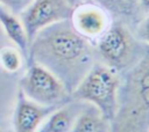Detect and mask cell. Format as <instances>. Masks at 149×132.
<instances>
[{"instance_id":"6da1fadb","label":"cell","mask_w":149,"mask_h":132,"mask_svg":"<svg viewBox=\"0 0 149 132\" xmlns=\"http://www.w3.org/2000/svg\"><path fill=\"white\" fill-rule=\"evenodd\" d=\"M30 44L33 60L52 71L70 93L94 65L92 43L80 36L69 20L47 27Z\"/></svg>"},{"instance_id":"7a4b0ae2","label":"cell","mask_w":149,"mask_h":132,"mask_svg":"<svg viewBox=\"0 0 149 132\" xmlns=\"http://www.w3.org/2000/svg\"><path fill=\"white\" fill-rule=\"evenodd\" d=\"M149 131V46L125 73L111 132Z\"/></svg>"},{"instance_id":"3957f363","label":"cell","mask_w":149,"mask_h":132,"mask_svg":"<svg viewBox=\"0 0 149 132\" xmlns=\"http://www.w3.org/2000/svg\"><path fill=\"white\" fill-rule=\"evenodd\" d=\"M121 80L120 72L94 64L72 89L70 98L93 105L111 122L118 110Z\"/></svg>"},{"instance_id":"277c9868","label":"cell","mask_w":149,"mask_h":132,"mask_svg":"<svg viewBox=\"0 0 149 132\" xmlns=\"http://www.w3.org/2000/svg\"><path fill=\"white\" fill-rule=\"evenodd\" d=\"M93 45L101 64L121 73L129 69L146 50L122 21L112 22Z\"/></svg>"},{"instance_id":"5b68a950","label":"cell","mask_w":149,"mask_h":132,"mask_svg":"<svg viewBox=\"0 0 149 132\" xmlns=\"http://www.w3.org/2000/svg\"><path fill=\"white\" fill-rule=\"evenodd\" d=\"M20 90L33 102L45 107H59L70 98L64 82L48 67L33 59L21 80Z\"/></svg>"},{"instance_id":"8992f818","label":"cell","mask_w":149,"mask_h":132,"mask_svg":"<svg viewBox=\"0 0 149 132\" xmlns=\"http://www.w3.org/2000/svg\"><path fill=\"white\" fill-rule=\"evenodd\" d=\"M72 9L69 0H31L21 12V22L29 43L47 27L70 20Z\"/></svg>"},{"instance_id":"52a82bcc","label":"cell","mask_w":149,"mask_h":132,"mask_svg":"<svg viewBox=\"0 0 149 132\" xmlns=\"http://www.w3.org/2000/svg\"><path fill=\"white\" fill-rule=\"evenodd\" d=\"M69 21L80 36L94 44L111 25L112 17L94 1H84L73 6Z\"/></svg>"},{"instance_id":"ba28073f","label":"cell","mask_w":149,"mask_h":132,"mask_svg":"<svg viewBox=\"0 0 149 132\" xmlns=\"http://www.w3.org/2000/svg\"><path fill=\"white\" fill-rule=\"evenodd\" d=\"M56 108L35 103L19 90L13 117L14 132H36L47 116Z\"/></svg>"},{"instance_id":"9c48e42d","label":"cell","mask_w":149,"mask_h":132,"mask_svg":"<svg viewBox=\"0 0 149 132\" xmlns=\"http://www.w3.org/2000/svg\"><path fill=\"white\" fill-rule=\"evenodd\" d=\"M70 132H111V122L97 108L86 104L77 113Z\"/></svg>"},{"instance_id":"30bf717a","label":"cell","mask_w":149,"mask_h":132,"mask_svg":"<svg viewBox=\"0 0 149 132\" xmlns=\"http://www.w3.org/2000/svg\"><path fill=\"white\" fill-rule=\"evenodd\" d=\"M0 24L7 35V37L14 43V45L22 52L24 57L28 56L29 41L24 30V27L20 19L15 16L12 12L0 5Z\"/></svg>"},{"instance_id":"8fae6325","label":"cell","mask_w":149,"mask_h":132,"mask_svg":"<svg viewBox=\"0 0 149 132\" xmlns=\"http://www.w3.org/2000/svg\"><path fill=\"white\" fill-rule=\"evenodd\" d=\"M78 112L72 104H62L47 116L36 132H70Z\"/></svg>"},{"instance_id":"7c38bea8","label":"cell","mask_w":149,"mask_h":132,"mask_svg":"<svg viewBox=\"0 0 149 132\" xmlns=\"http://www.w3.org/2000/svg\"><path fill=\"white\" fill-rule=\"evenodd\" d=\"M118 21H135L140 15L139 0H92Z\"/></svg>"},{"instance_id":"4fadbf2b","label":"cell","mask_w":149,"mask_h":132,"mask_svg":"<svg viewBox=\"0 0 149 132\" xmlns=\"http://www.w3.org/2000/svg\"><path fill=\"white\" fill-rule=\"evenodd\" d=\"M22 52L16 46H3L0 49V66L8 73H16L22 67Z\"/></svg>"},{"instance_id":"5bb4252c","label":"cell","mask_w":149,"mask_h":132,"mask_svg":"<svg viewBox=\"0 0 149 132\" xmlns=\"http://www.w3.org/2000/svg\"><path fill=\"white\" fill-rule=\"evenodd\" d=\"M30 2L31 0H0V5L7 8L13 14L21 13Z\"/></svg>"},{"instance_id":"9a60e30c","label":"cell","mask_w":149,"mask_h":132,"mask_svg":"<svg viewBox=\"0 0 149 132\" xmlns=\"http://www.w3.org/2000/svg\"><path fill=\"white\" fill-rule=\"evenodd\" d=\"M136 34H137V39L141 43H144L147 46H149V14L146 15L144 19L140 21Z\"/></svg>"},{"instance_id":"2e32d148","label":"cell","mask_w":149,"mask_h":132,"mask_svg":"<svg viewBox=\"0 0 149 132\" xmlns=\"http://www.w3.org/2000/svg\"><path fill=\"white\" fill-rule=\"evenodd\" d=\"M139 10L140 14L144 16L149 14V0H139Z\"/></svg>"},{"instance_id":"e0dca14e","label":"cell","mask_w":149,"mask_h":132,"mask_svg":"<svg viewBox=\"0 0 149 132\" xmlns=\"http://www.w3.org/2000/svg\"><path fill=\"white\" fill-rule=\"evenodd\" d=\"M69 1H70V3L73 6V2H74V1H77V0H69Z\"/></svg>"},{"instance_id":"ac0fdd59","label":"cell","mask_w":149,"mask_h":132,"mask_svg":"<svg viewBox=\"0 0 149 132\" xmlns=\"http://www.w3.org/2000/svg\"><path fill=\"white\" fill-rule=\"evenodd\" d=\"M0 132H2V131H1V129H0Z\"/></svg>"},{"instance_id":"d6986e66","label":"cell","mask_w":149,"mask_h":132,"mask_svg":"<svg viewBox=\"0 0 149 132\" xmlns=\"http://www.w3.org/2000/svg\"><path fill=\"white\" fill-rule=\"evenodd\" d=\"M148 132H149V131H148Z\"/></svg>"}]
</instances>
